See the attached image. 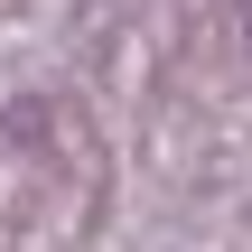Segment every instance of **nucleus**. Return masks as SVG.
Returning <instances> with one entry per match:
<instances>
[{
	"instance_id": "1",
	"label": "nucleus",
	"mask_w": 252,
	"mask_h": 252,
	"mask_svg": "<svg viewBox=\"0 0 252 252\" xmlns=\"http://www.w3.org/2000/svg\"><path fill=\"white\" fill-rule=\"evenodd\" d=\"M243 37H252V0H243Z\"/></svg>"
}]
</instances>
